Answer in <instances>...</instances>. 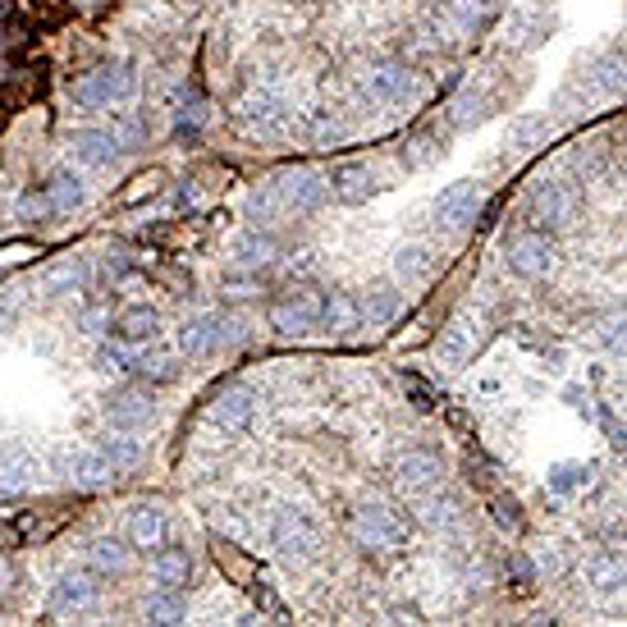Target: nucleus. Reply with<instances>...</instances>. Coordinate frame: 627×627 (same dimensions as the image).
Listing matches in <instances>:
<instances>
[{
    "instance_id": "nucleus-6",
    "label": "nucleus",
    "mask_w": 627,
    "mask_h": 627,
    "mask_svg": "<svg viewBox=\"0 0 627 627\" xmlns=\"http://www.w3.org/2000/svg\"><path fill=\"white\" fill-rule=\"evenodd\" d=\"M51 472L60 481H74V486H106L115 477V463L102 449H74V445H60L51 454Z\"/></svg>"
},
{
    "instance_id": "nucleus-29",
    "label": "nucleus",
    "mask_w": 627,
    "mask_h": 627,
    "mask_svg": "<svg viewBox=\"0 0 627 627\" xmlns=\"http://www.w3.org/2000/svg\"><path fill=\"white\" fill-rule=\"evenodd\" d=\"M46 193H51L55 211H78V206H87V179L74 174V170H60Z\"/></svg>"
},
{
    "instance_id": "nucleus-25",
    "label": "nucleus",
    "mask_w": 627,
    "mask_h": 627,
    "mask_svg": "<svg viewBox=\"0 0 627 627\" xmlns=\"http://www.w3.org/2000/svg\"><path fill=\"white\" fill-rule=\"evenodd\" d=\"M42 289L51 298H65V294H83L87 289V262L70 257V262H55L46 275H42Z\"/></svg>"
},
{
    "instance_id": "nucleus-11",
    "label": "nucleus",
    "mask_w": 627,
    "mask_h": 627,
    "mask_svg": "<svg viewBox=\"0 0 627 627\" xmlns=\"http://www.w3.org/2000/svg\"><path fill=\"white\" fill-rule=\"evenodd\" d=\"M509 266H513V275H522V279L550 275V266H554V243H550V234H541V230L518 234V238L509 243Z\"/></svg>"
},
{
    "instance_id": "nucleus-2",
    "label": "nucleus",
    "mask_w": 627,
    "mask_h": 627,
    "mask_svg": "<svg viewBox=\"0 0 627 627\" xmlns=\"http://www.w3.org/2000/svg\"><path fill=\"white\" fill-rule=\"evenodd\" d=\"M238 124H243V134H257V138H289L294 134V102L279 97L275 87H262L243 102Z\"/></svg>"
},
{
    "instance_id": "nucleus-18",
    "label": "nucleus",
    "mask_w": 627,
    "mask_h": 627,
    "mask_svg": "<svg viewBox=\"0 0 627 627\" xmlns=\"http://www.w3.org/2000/svg\"><path fill=\"white\" fill-rule=\"evenodd\" d=\"M582 577H586V586H591L595 595H601V601H618V595H623V582H627L623 559L609 554V550L591 554V559L582 563Z\"/></svg>"
},
{
    "instance_id": "nucleus-19",
    "label": "nucleus",
    "mask_w": 627,
    "mask_h": 627,
    "mask_svg": "<svg viewBox=\"0 0 627 627\" xmlns=\"http://www.w3.org/2000/svg\"><path fill=\"white\" fill-rule=\"evenodd\" d=\"M375 188H381V179H375V170L362 166V161H343L330 174V193L343 198V202H366V198H375Z\"/></svg>"
},
{
    "instance_id": "nucleus-27",
    "label": "nucleus",
    "mask_w": 627,
    "mask_h": 627,
    "mask_svg": "<svg viewBox=\"0 0 627 627\" xmlns=\"http://www.w3.org/2000/svg\"><path fill=\"white\" fill-rule=\"evenodd\" d=\"M302 134L311 142H343L349 138V119H343V110H307Z\"/></svg>"
},
{
    "instance_id": "nucleus-16",
    "label": "nucleus",
    "mask_w": 627,
    "mask_h": 627,
    "mask_svg": "<svg viewBox=\"0 0 627 627\" xmlns=\"http://www.w3.org/2000/svg\"><path fill=\"white\" fill-rule=\"evenodd\" d=\"M270 326L279 334H311L321 326V302L307 298V294H285L270 307Z\"/></svg>"
},
{
    "instance_id": "nucleus-10",
    "label": "nucleus",
    "mask_w": 627,
    "mask_h": 627,
    "mask_svg": "<svg viewBox=\"0 0 627 627\" xmlns=\"http://www.w3.org/2000/svg\"><path fill=\"white\" fill-rule=\"evenodd\" d=\"M230 317H221V311H206V317H193L179 326V349L188 358H206V353H221L230 343Z\"/></svg>"
},
{
    "instance_id": "nucleus-44",
    "label": "nucleus",
    "mask_w": 627,
    "mask_h": 627,
    "mask_svg": "<svg viewBox=\"0 0 627 627\" xmlns=\"http://www.w3.org/2000/svg\"><path fill=\"white\" fill-rule=\"evenodd\" d=\"M536 568L550 573V577L563 573V554H559V545H536Z\"/></svg>"
},
{
    "instance_id": "nucleus-26",
    "label": "nucleus",
    "mask_w": 627,
    "mask_h": 627,
    "mask_svg": "<svg viewBox=\"0 0 627 627\" xmlns=\"http://www.w3.org/2000/svg\"><path fill=\"white\" fill-rule=\"evenodd\" d=\"M545 138H550V119H545V115H522V119L509 124L504 147H509V151H536Z\"/></svg>"
},
{
    "instance_id": "nucleus-22",
    "label": "nucleus",
    "mask_w": 627,
    "mask_h": 627,
    "mask_svg": "<svg viewBox=\"0 0 627 627\" xmlns=\"http://www.w3.org/2000/svg\"><path fill=\"white\" fill-rule=\"evenodd\" d=\"M417 513H422V522L426 527H440V531H458L463 522H467V509H463V499L458 495H449V490H422V504H417Z\"/></svg>"
},
{
    "instance_id": "nucleus-15",
    "label": "nucleus",
    "mask_w": 627,
    "mask_h": 627,
    "mask_svg": "<svg viewBox=\"0 0 627 627\" xmlns=\"http://www.w3.org/2000/svg\"><path fill=\"white\" fill-rule=\"evenodd\" d=\"M38 472H42V458L28 449L23 440L0 449V495H23L28 486L38 481Z\"/></svg>"
},
{
    "instance_id": "nucleus-21",
    "label": "nucleus",
    "mask_w": 627,
    "mask_h": 627,
    "mask_svg": "<svg viewBox=\"0 0 627 627\" xmlns=\"http://www.w3.org/2000/svg\"><path fill=\"white\" fill-rule=\"evenodd\" d=\"M394 275H398L403 289L426 285V279L435 275V247H426V243H403L398 253H394Z\"/></svg>"
},
{
    "instance_id": "nucleus-1",
    "label": "nucleus",
    "mask_w": 627,
    "mask_h": 627,
    "mask_svg": "<svg viewBox=\"0 0 627 627\" xmlns=\"http://www.w3.org/2000/svg\"><path fill=\"white\" fill-rule=\"evenodd\" d=\"M266 541H270V550H275L279 559L307 563V559L321 554V527H317V518H311L307 509L279 504V509H270V518H266Z\"/></svg>"
},
{
    "instance_id": "nucleus-20",
    "label": "nucleus",
    "mask_w": 627,
    "mask_h": 627,
    "mask_svg": "<svg viewBox=\"0 0 627 627\" xmlns=\"http://www.w3.org/2000/svg\"><path fill=\"white\" fill-rule=\"evenodd\" d=\"M156 330H161V317L147 307V302H134V307H124L119 317L110 321V334L119 339V343H151L156 339Z\"/></svg>"
},
{
    "instance_id": "nucleus-32",
    "label": "nucleus",
    "mask_w": 627,
    "mask_h": 627,
    "mask_svg": "<svg viewBox=\"0 0 627 627\" xmlns=\"http://www.w3.org/2000/svg\"><path fill=\"white\" fill-rule=\"evenodd\" d=\"M486 115H490V97H486V92H477V87H467L463 97L449 106V124H454V129H472V124H481Z\"/></svg>"
},
{
    "instance_id": "nucleus-35",
    "label": "nucleus",
    "mask_w": 627,
    "mask_h": 627,
    "mask_svg": "<svg viewBox=\"0 0 627 627\" xmlns=\"http://www.w3.org/2000/svg\"><path fill=\"white\" fill-rule=\"evenodd\" d=\"M97 449L115 463V472H119V467H134V463L142 458V445L134 440V431H115V435H106V440H102Z\"/></svg>"
},
{
    "instance_id": "nucleus-38",
    "label": "nucleus",
    "mask_w": 627,
    "mask_h": 627,
    "mask_svg": "<svg viewBox=\"0 0 627 627\" xmlns=\"http://www.w3.org/2000/svg\"><path fill=\"white\" fill-rule=\"evenodd\" d=\"M234 257H238L243 266H266V262L275 257V238H270V234H243V238L234 243Z\"/></svg>"
},
{
    "instance_id": "nucleus-17",
    "label": "nucleus",
    "mask_w": 627,
    "mask_h": 627,
    "mask_svg": "<svg viewBox=\"0 0 627 627\" xmlns=\"http://www.w3.org/2000/svg\"><path fill=\"white\" fill-rule=\"evenodd\" d=\"M97 582H92L87 573H60L55 577V586H51V605H55V614H83V609H92L97 605Z\"/></svg>"
},
{
    "instance_id": "nucleus-13",
    "label": "nucleus",
    "mask_w": 627,
    "mask_h": 627,
    "mask_svg": "<svg viewBox=\"0 0 627 627\" xmlns=\"http://www.w3.org/2000/svg\"><path fill=\"white\" fill-rule=\"evenodd\" d=\"M445 477V463L440 454H426V449H407L398 463H394V481L407 490V495H422V490H435Z\"/></svg>"
},
{
    "instance_id": "nucleus-34",
    "label": "nucleus",
    "mask_w": 627,
    "mask_h": 627,
    "mask_svg": "<svg viewBox=\"0 0 627 627\" xmlns=\"http://www.w3.org/2000/svg\"><path fill=\"white\" fill-rule=\"evenodd\" d=\"M398 307H403V294H398V289H371V294L358 302V317L371 321V326H381V321L394 317Z\"/></svg>"
},
{
    "instance_id": "nucleus-41",
    "label": "nucleus",
    "mask_w": 627,
    "mask_h": 627,
    "mask_svg": "<svg viewBox=\"0 0 627 627\" xmlns=\"http://www.w3.org/2000/svg\"><path fill=\"white\" fill-rule=\"evenodd\" d=\"M445 19L458 33H467V28H477V19H481V0H445Z\"/></svg>"
},
{
    "instance_id": "nucleus-12",
    "label": "nucleus",
    "mask_w": 627,
    "mask_h": 627,
    "mask_svg": "<svg viewBox=\"0 0 627 627\" xmlns=\"http://www.w3.org/2000/svg\"><path fill=\"white\" fill-rule=\"evenodd\" d=\"M257 407H262L257 390L230 385V390H221V394L211 398V422H215V426H225V431H247V426L257 422Z\"/></svg>"
},
{
    "instance_id": "nucleus-40",
    "label": "nucleus",
    "mask_w": 627,
    "mask_h": 627,
    "mask_svg": "<svg viewBox=\"0 0 627 627\" xmlns=\"http://www.w3.org/2000/svg\"><path fill=\"white\" fill-rule=\"evenodd\" d=\"M46 215H55V202H51V193H23L19 198V221H28V225H38V221H46Z\"/></svg>"
},
{
    "instance_id": "nucleus-30",
    "label": "nucleus",
    "mask_w": 627,
    "mask_h": 627,
    "mask_svg": "<svg viewBox=\"0 0 627 627\" xmlns=\"http://www.w3.org/2000/svg\"><path fill=\"white\" fill-rule=\"evenodd\" d=\"M87 559L97 563L102 573H115V577H119V573H129V563H134L129 545H124V541H115V536H97V541L87 545Z\"/></svg>"
},
{
    "instance_id": "nucleus-45",
    "label": "nucleus",
    "mask_w": 627,
    "mask_h": 627,
    "mask_svg": "<svg viewBox=\"0 0 627 627\" xmlns=\"http://www.w3.org/2000/svg\"><path fill=\"white\" fill-rule=\"evenodd\" d=\"M495 518H499V527H518V504H509V499H495Z\"/></svg>"
},
{
    "instance_id": "nucleus-9",
    "label": "nucleus",
    "mask_w": 627,
    "mask_h": 627,
    "mask_svg": "<svg viewBox=\"0 0 627 627\" xmlns=\"http://www.w3.org/2000/svg\"><path fill=\"white\" fill-rule=\"evenodd\" d=\"M477 211H481V188L472 179H463V183H449L440 198H435V225L440 230H467L477 221Z\"/></svg>"
},
{
    "instance_id": "nucleus-7",
    "label": "nucleus",
    "mask_w": 627,
    "mask_h": 627,
    "mask_svg": "<svg viewBox=\"0 0 627 627\" xmlns=\"http://www.w3.org/2000/svg\"><path fill=\"white\" fill-rule=\"evenodd\" d=\"M531 215H536L545 230H568L577 215L573 188L563 179H536V188H531Z\"/></svg>"
},
{
    "instance_id": "nucleus-3",
    "label": "nucleus",
    "mask_w": 627,
    "mask_h": 627,
    "mask_svg": "<svg viewBox=\"0 0 627 627\" xmlns=\"http://www.w3.org/2000/svg\"><path fill=\"white\" fill-rule=\"evenodd\" d=\"M138 92V74L129 65H110L102 74H87L83 83H74V106L83 110H106V106H119V102H129Z\"/></svg>"
},
{
    "instance_id": "nucleus-47",
    "label": "nucleus",
    "mask_w": 627,
    "mask_h": 627,
    "mask_svg": "<svg viewBox=\"0 0 627 627\" xmlns=\"http://www.w3.org/2000/svg\"><path fill=\"white\" fill-rule=\"evenodd\" d=\"M6 582H10V568H6V563H0V591H6Z\"/></svg>"
},
{
    "instance_id": "nucleus-42",
    "label": "nucleus",
    "mask_w": 627,
    "mask_h": 627,
    "mask_svg": "<svg viewBox=\"0 0 627 627\" xmlns=\"http://www.w3.org/2000/svg\"><path fill=\"white\" fill-rule=\"evenodd\" d=\"M134 366L142 371V375H151V381H174V375H179V362L174 358H161V353H142V358H134Z\"/></svg>"
},
{
    "instance_id": "nucleus-33",
    "label": "nucleus",
    "mask_w": 627,
    "mask_h": 627,
    "mask_svg": "<svg viewBox=\"0 0 627 627\" xmlns=\"http://www.w3.org/2000/svg\"><path fill=\"white\" fill-rule=\"evenodd\" d=\"M467 358H472V330H467V321H454V326L440 334V362L454 371V366H463Z\"/></svg>"
},
{
    "instance_id": "nucleus-8",
    "label": "nucleus",
    "mask_w": 627,
    "mask_h": 627,
    "mask_svg": "<svg viewBox=\"0 0 627 627\" xmlns=\"http://www.w3.org/2000/svg\"><path fill=\"white\" fill-rule=\"evenodd\" d=\"M417 97V83L403 65H375L362 78V102L366 106H407Z\"/></svg>"
},
{
    "instance_id": "nucleus-31",
    "label": "nucleus",
    "mask_w": 627,
    "mask_h": 627,
    "mask_svg": "<svg viewBox=\"0 0 627 627\" xmlns=\"http://www.w3.org/2000/svg\"><path fill=\"white\" fill-rule=\"evenodd\" d=\"M142 614H147V623H183L188 605H183V595H179L174 586H161L156 595H147Z\"/></svg>"
},
{
    "instance_id": "nucleus-5",
    "label": "nucleus",
    "mask_w": 627,
    "mask_h": 627,
    "mask_svg": "<svg viewBox=\"0 0 627 627\" xmlns=\"http://www.w3.org/2000/svg\"><path fill=\"white\" fill-rule=\"evenodd\" d=\"M270 183L279 193V206L298 211V215L321 211L326 198H330V174H321V170H285V174H275Z\"/></svg>"
},
{
    "instance_id": "nucleus-37",
    "label": "nucleus",
    "mask_w": 627,
    "mask_h": 627,
    "mask_svg": "<svg viewBox=\"0 0 627 627\" xmlns=\"http://www.w3.org/2000/svg\"><path fill=\"white\" fill-rule=\"evenodd\" d=\"M279 211H285V206H279V193H275V183H262V188H253V198H247V221H253V225H270Z\"/></svg>"
},
{
    "instance_id": "nucleus-39",
    "label": "nucleus",
    "mask_w": 627,
    "mask_h": 627,
    "mask_svg": "<svg viewBox=\"0 0 627 627\" xmlns=\"http://www.w3.org/2000/svg\"><path fill=\"white\" fill-rule=\"evenodd\" d=\"M586 78L595 83V92H605V97H614V92L623 87V60H618V51H609V55H605L601 65H595Z\"/></svg>"
},
{
    "instance_id": "nucleus-28",
    "label": "nucleus",
    "mask_w": 627,
    "mask_h": 627,
    "mask_svg": "<svg viewBox=\"0 0 627 627\" xmlns=\"http://www.w3.org/2000/svg\"><path fill=\"white\" fill-rule=\"evenodd\" d=\"M129 541L138 545V550H156L166 541V518H161V509H134L129 513Z\"/></svg>"
},
{
    "instance_id": "nucleus-36",
    "label": "nucleus",
    "mask_w": 627,
    "mask_h": 627,
    "mask_svg": "<svg viewBox=\"0 0 627 627\" xmlns=\"http://www.w3.org/2000/svg\"><path fill=\"white\" fill-rule=\"evenodd\" d=\"M586 481H591V467L586 463H559V467H550V477H545L550 495H573Z\"/></svg>"
},
{
    "instance_id": "nucleus-4",
    "label": "nucleus",
    "mask_w": 627,
    "mask_h": 627,
    "mask_svg": "<svg viewBox=\"0 0 627 627\" xmlns=\"http://www.w3.org/2000/svg\"><path fill=\"white\" fill-rule=\"evenodd\" d=\"M403 531H407V522H403V513L390 509V504H362V509L353 513V536H358L362 550L385 554V550L403 545Z\"/></svg>"
},
{
    "instance_id": "nucleus-23",
    "label": "nucleus",
    "mask_w": 627,
    "mask_h": 627,
    "mask_svg": "<svg viewBox=\"0 0 627 627\" xmlns=\"http://www.w3.org/2000/svg\"><path fill=\"white\" fill-rule=\"evenodd\" d=\"M70 151L78 156L83 166H115L119 142H115V134H106V129H74V134H70Z\"/></svg>"
},
{
    "instance_id": "nucleus-43",
    "label": "nucleus",
    "mask_w": 627,
    "mask_h": 627,
    "mask_svg": "<svg viewBox=\"0 0 627 627\" xmlns=\"http://www.w3.org/2000/svg\"><path fill=\"white\" fill-rule=\"evenodd\" d=\"M97 366L110 371V375H119V371H129V366H134V358L124 353V349H102V353H97Z\"/></svg>"
},
{
    "instance_id": "nucleus-24",
    "label": "nucleus",
    "mask_w": 627,
    "mask_h": 627,
    "mask_svg": "<svg viewBox=\"0 0 627 627\" xmlns=\"http://www.w3.org/2000/svg\"><path fill=\"white\" fill-rule=\"evenodd\" d=\"M188 573H193V559H188V550L183 545H161L151 554V577L161 582V586H183L188 582Z\"/></svg>"
},
{
    "instance_id": "nucleus-46",
    "label": "nucleus",
    "mask_w": 627,
    "mask_h": 627,
    "mask_svg": "<svg viewBox=\"0 0 627 627\" xmlns=\"http://www.w3.org/2000/svg\"><path fill=\"white\" fill-rule=\"evenodd\" d=\"M14 321V307H10V298H0V330H6Z\"/></svg>"
},
{
    "instance_id": "nucleus-48",
    "label": "nucleus",
    "mask_w": 627,
    "mask_h": 627,
    "mask_svg": "<svg viewBox=\"0 0 627 627\" xmlns=\"http://www.w3.org/2000/svg\"><path fill=\"white\" fill-rule=\"evenodd\" d=\"M78 6H92V0H78Z\"/></svg>"
},
{
    "instance_id": "nucleus-14",
    "label": "nucleus",
    "mask_w": 627,
    "mask_h": 627,
    "mask_svg": "<svg viewBox=\"0 0 627 627\" xmlns=\"http://www.w3.org/2000/svg\"><path fill=\"white\" fill-rule=\"evenodd\" d=\"M106 422L115 431H147L156 422V398L147 390H119L110 403H106Z\"/></svg>"
}]
</instances>
